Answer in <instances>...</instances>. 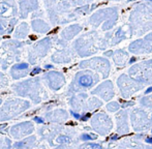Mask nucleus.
<instances>
[{
    "label": "nucleus",
    "mask_w": 152,
    "mask_h": 149,
    "mask_svg": "<svg viewBox=\"0 0 152 149\" xmlns=\"http://www.w3.org/2000/svg\"><path fill=\"white\" fill-rule=\"evenodd\" d=\"M89 116H90V115H89V114H87L85 117H83V118H82V120H87V119L89 118Z\"/></svg>",
    "instance_id": "9b49d317"
},
{
    "label": "nucleus",
    "mask_w": 152,
    "mask_h": 149,
    "mask_svg": "<svg viewBox=\"0 0 152 149\" xmlns=\"http://www.w3.org/2000/svg\"><path fill=\"white\" fill-rule=\"evenodd\" d=\"M72 114L74 115V116L76 117V118H78V119L80 118V115H79V114H77V113H74V112H72Z\"/></svg>",
    "instance_id": "9d476101"
},
{
    "label": "nucleus",
    "mask_w": 152,
    "mask_h": 149,
    "mask_svg": "<svg viewBox=\"0 0 152 149\" xmlns=\"http://www.w3.org/2000/svg\"></svg>",
    "instance_id": "4468645a"
},
{
    "label": "nucleus",
    "mask_w": 152,
    "mask_h": 149,
    "mask_svg": "<svg viewBox=\"0 0 152 149\" xmlns=\"http://www.w3.org/2000/svg\"><path fill=\"white\" fill-rule=\"evenodd\" d=\"M34 120H35L36 122H38V123H42V122H44V119L39 118V117H35V118H34Z\"/></svg>",
    "instance_id": "6e6552de"
},
{
    "label": "nucleus",
    "mask_w": 152,
    "mask_h": 149,
    "mask_svg": "<svg viewBox=\"0 0 152 149\" xmlns=\"http://www.w3.org/2000/svg\"><path fill=\"white\" fill-rule=\"evenodd\" d=\"M146 142H147V143L152 144V138H146Z\"/></svg>",
    "instance_id": "1a4fd4ad"
},
{
    "label": "nucleus",
    "mask_w": 152,
    "mask_h": 149,
    "mask_svg": "<svg viewBox=\"0 0 152 149\" xmlns=\"http://www.w3.org/2000/svg\"><path fill=\"white\" fill-rule=\"evenodd\" d=\"M10 9V6L5 3H0V15H4Z\"/></svg>",
    "instance_id": "f03ea898"
},
{
    "label": "nucleus",
    "mask_w": 152,
    "mask_h": 149,
    "mask_svg": "<svg viewBox=\"0 0 152 149\" xmlns=\"http://www.w3.org/2000/svg\"><path fill=\"white\" fill-rule=\"evenodd\" d=\"M150 92H152V87H150V88H148L146 90V93H150Z\"/></svg>",
    "instance_id": "f8f14e48"
},
{
    "label": "nucleus",
    "mask_w": 152,
    "mask_h": 149,
    "mask_svg": "<svg viewBox=\"0 0 152 149\" xmlns=\"http://www.w3.org/2000/svg\"><path fill=\"white\" fill-rule=\"evenodd\" d=\"M40 72H42V69H39V67H36V69H34L33 71H32V73H31V74H39Z\"/></svg>",
    "instance_id": "0eeeda50"
},
{
    "label": "nucleus",
    "mask_w": 152,
    "mask_h": 149,
    "mask_svg": "<svg viewBox=\"0 0 152 149\" xmlns=\"http://www.w3.org/2000/svg\"><path fill=\"white\" fill-rule=\"evenodd\" d=\"M82 139L84 140V141H87V140H92V139H96V136H94V135H87V134H85V135L82 136Z\"/></svg>",
    "instance_id": "20e7f679"
},
{
    "label": "nucleus",
    "mask_w": 152,
    "mask_h": 149,
    "mask_svg": "<svg viewBox=\"0 0 152 149\" xmlns=\"http://www.w3.org/2000/svg\"><path fill=\"white\" fill-rule=\"evenodd\" d=\"M2 31H3V28H2V27H1V26H0V33H1V32H2Z\"/></svg>",
    "instance_id": "ddd939ff"
},
{
    "label": "nucleus",
    "mask_w": 152,
    "mask_h": 149,
    "mask_svg": "<svg viewBox=\"0 0 152 149\" xmlns=\"http://www.w3.org/2000/svg\"><path fill=\"white\" fill-rule=\"evenodd\" d=\"M84 149H102V146L98 144H87Z\"/></svg>",
    "instance_id": "7ed1b4c3"
},
{
    "label": "nucleus",
    "mask_w": 152,
    "mask_h": 149,
    "mask_svg": "<svg viewBox=\"0 0 152 149\" xmlns=\"http://www.w3.org/2000/svg\"><path fill=\"white\" fill-rule=\"evenodd\" d=\"M27 67H28V64H26V63H21V64L16 65V67H15V69H27Z\"/></svg>",
    "instance_id": "39448f33"
},
{
    "label": "nucleus",
    "mask_w": 152,
    "mask_h": 149,
    "mask_svg": "<svg viewBox=\"0 0 152 149\" xmlns=\"http://www.w3.org/2000/svg\"><path fill=\"white\" fill-rule=\"evenodd\" d=\"M79 82H80V84L82 85V86L88 87L92 84V79H91V77H89V76H83L80 78Z\"/></svg>",
    "instance_id": "f257e3e1"
},
{
    "label": "nucleus",
    "mask_w": 152,
    "mask_h": 149,
    "mask_svg": "<svg viewBox=\"0 0 152 149\" xmlns=\"http://www.w3.org/2000/svg\"><path fill=\"white\" fill-rule=\"evenodd\" d=\"M69 141V138L68 137H59L58 138V142H60V143H62V142H68Z\"/></svg>",
    "instance_id": "423d86ee"
}]
</instances>
